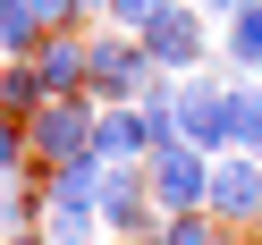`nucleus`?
I'll return each mask as SVG.
<instances>
[{
	"label": "nucleus",
	"mask_w": 262,
	"mask_h": 245,
	"mask_svg": "<svg viewBox=\"0 0 262 245\" xmlns=\"http://www.w3.org/2000/svg\"><path fill=\"white\" fill-rule=\"evenodd\" d=\"M211 161H220V152H203V144H186V136L152 144L144 177H152V203H161V220H169V211H211Z\"/></svg>",
	"instance_id": "f03ea898"
},
{
	"label": "nucleus",
	"mask_w": 262,
	"mask_h": 245,
	"mask_svg": "<svg viewBox=\"0 0 262 245\" xmlns=\"http://www.w3.org/2000/svg\"><path fill=\"white\" fill-rule=\"evenodd\" d=\"M169 0H110V17H119V34H144V26L161 17Z\"/></svg>",
	"instance_id": "f3484780"
},
{
	"label": "nucleus",
	"mask_w": 262,
	"mask_h": 245,
	"mask_svg": "<svg viewBox=\"0 0 262 245\" xmlns=\"http://www.w3.org/2000/svg\"><path fill=\"white\" fill-rule=\"evenodd\" d=\"M144 245H220V228H211L203 211H169V220H161Z\"/></svg>",
	"instance_id": "4468645a"
},
{
	"label": "nucleus",
	"mask_w": 262,
	"mask_h": 245,
	"mask_svg": "<svg viewBox=\"0 0 262 245\" xmlns=\"http://www.w3.org/2000/svg\"><path fill=\"white\" fill-rule=\"evenodd\" d=\"M42 228H51V245H85L102 228V203H42Z\"/></svg>",
	"instance_id": "f8f14e48"
},
{
	"label": "nucleus",
	"mask_w": 262,
	"mask_h": 245,
	"mask_svg": "<svg viewBox=\"0 0 262 245\" xmlns=\"http://www.w3.org/2000/svg\"><path fill=\"white\" fill-rule=\"evenodd\" d=\"M26 161H34V136H26V119L0 110V177H26Z\"/></svg>",
	"instance_id": "2eb2a0df"
},
{
	"label": "nucleus",
	"mask_w": 262,
	"mask_h": 245,
	"mask_svg": "<svg viewBox=\"0 0 262 245\" xmlns=\"http://www.w3.org/2000/svg\"><path fill=\"white\" fill-rule=\"evenodd\" d=\"M51 17H42V0H0V59H34Z\"/></svg>",
	"instance_id": "1a4fd4ad"
},
{
	"label": "nucleus",
	"mask_w": 262,
	"mask_h": 245,
	"mask_svg": "<svg viewBox=\"0 0 262 245\" xmlns=\"http://www.w3.org/2000/svg\"><path fill=\"white\" fill-rule=\"evenodd\" d=\"M42 102H51V85H42L34 59H0V110H9V119H34Z\"/></svg>",
	"instance_id": "9b49d317"
},
{
	"label": "nucleus",
	"mask_w": 262,
	"mask_h": 245,
	"mask_svg": "<svg viewBox=\"0 0 262 245\" xmlns=\"http://www.w3.org/2000/svg\"><path fill=\"white\" fill-rule=\"evenodd\" d=\"M237 152H262V93L237 85Z\"/></svg>",
	"instance_id": "dca6fc26"
},
{
	"label": "nucleus",
	"mask_w": 262,
	"mask_h": 245,
	"mask_svg": "<svg viewBox=\"0 0 262 245\" xmlns=\"http://www.w3.org/2000/svg\"><path fill=\"white\" fill-rule=\"evenodd\" d=\"M152 85H161V59L144 51V34L85 42V93H93V102H144Z\"/></svg>",
	"instance_id": "f257e3e1"
},
{
	"label": "nucleus",
	"mask_w": 262,
	"mask_h": 245,
	"mask_svg": "<svg viewBox=\"0 0 262 245\" xmlns=\"http://www.w3.org/2000/svg\"><path fill=\"white\" fill-rule=\"evenodd\" d=\"M93 119H102V102H93V93H59V102H42L34 119H26L34 161H42V169H59V161H85V152H93Z\"/></svg>",
	"instance_id": "7ed1b4c3"
},
{
	"label": "nucleus",
	"mask_w": 262,
	"mask_h": 245,
	"mask_svg": "<svg viewBox=\"0 0 262 245\" xmlns=\"http://www.w3.org/2000/svg\"><path fill=\"white\" fill-rule=\"evenodd\" d=\"M194 9H203V17H237L245 0H194Z\"/></svg>",
	"instance_id": "a211bd4d"
},
{
	"label": "nucleus",
	"mask_w": 262,
	"mask_h": 245,
	"mask_svg": "<svg viewBox=\"0 0 262 245\" xmlns=\"http://www.w3.org/2000/svg\"><path fill=\"white\" fill-rule=\"evenodd\" d=\"M211 211L237 228L262 220V152H220L211 161Z\"/></svg>",
	"instance_id": "0eeeda50"
},
{
	"label": "nucleus",
	"mask_w": 262,
	"mask_h": 245,
	"mask_svg": "<svg viewBox=\"0 0 262 245\" xmlns=\"http://www.w3.org/2000/svg\"><path fill=\"white\" fill-rule=\"evenodd\" d=\"M34 68H42V85H51V102H59V93H85V42H76V34H42Z\"/></svg>",
	"instance_id": "9d476101"
},
{
	"label": "nucleus",
	"mask_w": 262,
	"mask_h": 245,
	"mask_svg": "<svg viewBox=\"0 0 262 245\" xmlns=\"http://www.w3.org/2000/svg\"><path fill=\"white\" fill-rule=\"evenodd\" d=\"M93 203H102V228H119V237H152V177H144V161H110L102 169V194H93Z\"/></svg>",
	"instance_id": "39448f33"
},
{
	"label": "nucleus",
	"mask_w": 262,
	"mask_h": 245,
	"mask_svg": "<svg viewBox=\"0 0 262 245\" xmlns=\"http://www.w3.org/2000/svg\"><path fill=\"white\" fill-rule=\"evenodd\" d=\"M178 136L203 144V152H237V85L178 76Z\"/></svg>",
	"instance_id": "20e7f679"
},
{
	"label": "nucleus",
	"mask_w": 262,
	"mask_h": 245,
	"mask_svg": "<svg viewBox=\"0 0 262 245\" xmlns=\"http://www.w3.org/2000/svg\"><path fill=\"white\" fill-rule=\"evenodd\" d=\"M228 59L237 68H262V0H245L237 17H228Z\"/></svg>",
	"instance_id": "ddd939ff"
},
{
	"label": "nucleus",
	"mask_w": 262,
	"mask_h": 245,
	"mask_svg": "<svg viewBox=\"0 0 262 245\" xmlns=\"http://www.w3.org/2000/svg\"><path fill=\"white\" fill-rule=\"evenodd\" d=\"M152 119H144V102H102V119H93V152L102 161H152Z\"/></svg>",
	"instance_id": "6e6552de"
},
{
	"label": "nucleus",
	"mask_w": 262,
	"mask_h": 245,
	"mask_svg": "<svg viewBox=\"0 0 262 245\" xmlns=\"http://www.w3.org/2000/svg\"><path fill=\"white\" fill-rule=\"evenodd\" d=\"M9 245H51V228H9Z\"/></svg>",
	"instance_id": "6ab92c4d"
},
{
	"label": "nucleus",
	"mask_w": 262,
	"mask_h": 245,
	"mask_svg": "<svg viewBox=\"0 0 262 245\" xmlns=\"http://www.w3.org/2000/svg\"><path fill=\"white\" fill-rule=\"evenodd\" d=\"M144 51L161 59V76H194L203 68V9H194V0H169V9L144 26Z\"/></svg>",
	"instance_id": "423d86ee"
}]
</instances>
